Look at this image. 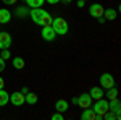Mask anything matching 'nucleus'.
Here are the masks:
<instances>
[{
  "mask_svg": "<svg viewBox=\"0 0 121 120\" xmlns=\"http://www.w3.org/2000/svg\"><path fill=\"white\" fill-rule=\"evenodd\" d=\"M3 86H5V81H3V78L0 76V89H3Z\"/></svg>",
  "mask_w": 121,
  "mask_h": 120,
  "instance_id": "29",
  "label": "nucleus"
},
{
  "mask_svg": "<svg viewBox=\"0 0 121 120\" xmlns=\"http://www.w3.org/2000/svg\"><path fill=\"white\" fill-rule=\"evenodd\" d=\"M24 102L34 106V104L37 102V94H36V92H26V94H24Z\"/></svg>",
  "mask_w": 121,
  "mask_h": 120,
  "instance_id": "16",
  "label": "nucleus"
},
{
  "mask_svg": "<svg viewBox=\"0 0 121 120\" xmlns=\"http://www.w3.org/2000/svg\"><path fill=\"white\" fill-rule=\"evenodd\" d=\"M89 94H91V97H92V99H95V101H97V99L103 97V88H102V86H94Z\"/></svg>",
  "mask_w": 121,
  "mask_h": 120,
  "instance_id": "13",
  "label": "nucleus"
},
{
  "mask_svg": "<svg viewBox=\"0 0 121 120\" xmlns=\"http://www.w3.org/2000/svg\"><path fill=\"white\" fill-rule=\"evenodd\" d=\"M24 2H26V5L31 7V8H40L45 3V0H24Z\"/></svg>",
  "mask_w": 121,
  "mask_h": 120,
  "instance_id": "17",
  "label": "nucleus"
},
{
  "mask_svg": "<svg viewBox=\"0 0 121 120\" xmlns=\"http://www.w3.org/2000/svg\"><path fill=\"white\" fill-rule=\"evenodd\" d=\"M94 112L97 114V120H102L103 115L108 112V101H105L103 97H100V99H97V102L94 104Z\"/></svg>",
  "mask_w": 121,
  "mask_h": 120,
  "instance_id": "3",
  "label": "nucleus"
},
{
  "mask_svg": "<svg viewBox=\"0 0 121 120\" xmlns=\"http://www.w3.org/2000/svg\"><path fill=\"white\" fill-rule=\"evenodd\" d=\"M52 120H63V114H61V112H55V114L52 115Z\"/></svg>",
  "mask_w": 121,
  "mask_h": 120,
  "instance_id": "24",
  "label": "nucleus"
},
{
  "mask_svg": "<svg viewBox=\"0 0 121 120\" xmlns=\"http://www.w3.org/2000/svg\"><path fill=\"white\" fill-rule=\"evenodd\" d=\"M10 19H11V13L7 8H0V23L7 24V23H10Z\"/></svg>",
  "mask_w": 121,
  "mask_h": 120,
  "instance_id": "14",
  "label": "nucleus"
},
{
  "mask_svg": "<svg viewBox=\"0 0 121 120\" xmlns=\"http://www.w3.org/2000/svg\"><path fill=\"white\" fill-rule=\"evenodd\" d=\"M81 119L82 120H97V114L94 112V109L86 107V109L82 110V114H81Z\"/></svg>",
  "mask_w": 121,
  "mask_h": 120,
  "instance_id": "10",
  "label": "nucleus"
},
{
  "mask_svg": "<svg viewBox=\"0 0 121 120\" xmlns=\"http://www.w3.org/2000/svg\"><path fill=\"white\" fill-rule=\"evenodd\" d=\"M55 109H56V112H66L68 109H69V102L68 101H65V99H58V101L55 102Z\"/></svg>",
  "mask_w": 121,
  "mask_h": 120,
  "instance_id": "12",
  "label": "nucleus"
},
{
  "mask_svg": "<svg viewBox=\"0 0 121 120\" xmlns=\"http://www.w3.org/2000/svg\"><path fill=\"white\" fill-rule=\"evenodd\" d=\"M47 3H50V5H56V3H60V0H45Z\"/></svg>",
  "mask_w": 121,
  "mask_h": 120,
  "instance_id": "28",
  "label": "nucleus"
},
{
  "mask_svg": "<svg viewBox=\"0 0 121 120\" xmlns=\"http://www.w3.org/2000/svg\"><path fill=\"white\" fill-rule=\"evenodd\" d=\"M40 36H42V39H44V41H47V42H52V41L56 37V34H55V31L52 29V26H42Z\"/></svg>",
  "mask_w": 121,
  "mask_h": 120,
  "instance_id": "6",
  "label": "nucleus"
},
{
  "mask_svg": "<svg viewBox=\"0 0 121 120\" xmlns=\"http://www.w3.org/2000/svg\"><path fill=\"white\" fill-rule=\"evenodd\" d=\"M24 65H26L24 58H21V57H15V58H13V67H15L16 70H23Z\"/></svg>",
  "mask_w": 121,
  "mask_h": 120,
  "instance_id": "20",
  "label": "nucleus"
},
{
  "mask_svg": "<svg viewBox=\"0 0 121 120\" xmlns=\"http://www.w3.org/2000/svg\"><path fill=\"white\" fill-rule=\"evenodd\" d=\"M8 101H10V94L7 91H3V89H0V107L7 106Z\"/></svg>",
  "mask_w": 121,
  "mask_h": 120,
  "instance_id": "19",
  "label": "nucleus"
},
{
  "mask_svg": "<svg viewBox=\"0 0 121 120\" xmlns=\"http://www.w3.org/2000/svg\"><path fill=\"white\" fill-rule=\"evenodd\" d=\"M78 106L81 109H86V107H91L92 106V97L89 92H82L81 96H78Z\"/></svg>",
  "mask_w": 121,
  "mask_h": 120,
  "instance_id": "5",
  "label": "nucleus"
},
{
  "mask_svg": "<svg viewBox=\"0 0 121 120\" xmlns=\"http://www.w3.org/2000/svg\"><path fill=\"white\" fill-rule=\"evenodd\" d=\"M107 96H108V99L113 101V99H118V89H116V86H112V88H108V92H107Z\"/></svg>",
  "mask_w": 121,
  "mask_h": 120,
  "instance_id": "21",
  "label": "nucleus"
},
{
  "mask_svg": "<svg viewBox=\"0 0 121 120\" xmlns=\"http://www.w3.org/2000/svg\"><path fill=\"white\" fill-rule=\"evenodd\" d=\"M50 26H52V29L55 31V34L58 36H65L66 33H68V29H69V26H68V21H66L65 18H52V23H50Z\"/></svg>",
  "mask_w": 121,
  "mask_h": 120,
  "instance_id": "2",
  "label": "nucleus"
},
{
  "mask_svg": "<svg viewBox=\"0 0 121 120\" xmlns=\"http://www.w3.org/2000/svg\"><path fill=\"white\" fill-rule=\"evenodd\" d=\"M0 57H2L3 60H7V58H10V57H11V54H10L8 49H2V52H0Z\"/></svg>",
  "mask_w": 121,
  "mask_h": 120,
  "instance_id": "23",
  "label": "nucleus"
},
{
  "mask_svg": "<svg viewBox=\"0 0 121 120\" xmlns=\"http://www.w3.org/2000/svg\"><path fill=\"white\" fill-rule=\"evenodd\" d=\"M103 119H105V120H120L121 119V112H112V110H108L105 115H103Z\"/></svg>",
  "mask_w": 121,
  "mask_h": 120,
  "instance_id": "18",
  "label": "nucleus"
},
{
  "mask_svg": "<svg viewBox=\"0 0 121 120\" xmlns=\"http://www.w3.org/2000/svg\"><path fill=\"white\" fill-rule=\"evenodd\" d=\"M3 70H5V60L0 57V72H3Z\"/></svg>",
  "mask_w": 121,
  "mask_h": 120,
  "instance_id": "25",
  "label": "nucleus"
},
{
  "mask_svg": "<svg viewBox=\"0 0 121 120\" xmlns=\"http://www.w3.org/2000/svg\"><path fill=\"white\" fill-rule=\"evenodd\" d=\"M108 110H112V112H121L120 99H113V101H108Z\"/></svg>",
  "mask_w": 121,
  "mask_h": 120,
  "instance_id": "15",
  "label": "nucleus"
},
{
  "mask_svg": "<svg viewBox=\"0 0 121 120\" xmlns=\"http://www.w3.org/2000/svg\"><path fill=\"white\" fill-rule=\"evenodd\" d=\"M21 92H23V94H26V92H29V89L26 88V86H23V88H21Z\"/></svg>",
  "mask_w": 121,
  "mask_h": 120,
  "instance_id": "30",
  "label": "nucleus"
},
{
  "mask_svg": "<svg viewBox=\"0 0 121 120\" xmlns=\"http://www.w3.org/2000/svg\"><path fill=\"white\" fill-rule=\"evenodd\" d=\"M84 5H86V0H78V3H76V7H79V8H82Z\"/></svg>",
  "mask_w": 121,
  "mask_h": 120,
  "instance_id": "27",
  "label": "nucleus"
},
{
  "mask_svg": "<svg viewBox=\"0 0 121 120\" xmlns=\"http://www.w3.org/2000/svg\"><path fill=\"white\" fill-rule=\"evenodd\" d=\"M2 2H3L5 5H13V3H16L18 0H2Z\"/></svg>",
  "mask_w": 121,
  "mask_h": 120,
  "instance_id": "26",
  "label": "nucleus"
},
{
  "mask_svg": "<svg viewBox=\"0 0 121 120\" xmlns=\"http://www.w3.org/2000/svg\"><path fill=\"white\" fill-rule=\"evenodd\" d=\"M73 106H78V97H73Z\"/></svg>",
  "mask_w": 121,
  "mask_h": 120,
  "instance_id": "32",
  "label": "nucleus"
},
{
  "mask_svg": "<svg viewBox=\"0 0 121 120\" xmlns=\"http://www.w3.org/2000/svg\"><path fill=\"white\" fill-rule=\"evenodd\" d=\"M10 46H11V36L7 31H2L0 33V49H10Z\"/></svg>",
  "mask_w": 121,
  "mask_h": 120,
  "instance_id": "9",
  "label": "nucleus"
},
{
  "mask_svg": "<svg viewBox=\"0 0 121 120\" xmlns=\"http://www.w3.org/2000/svg\"><path fill=\"white\" fill-rule=\"evenodd\" d=\"M99 83H100V86H102V88L108 89V88L115 86V78H113V75H112V73H102V75H100V80H99Z\"/></svg>",
  "mask_w": 121,
  "mask_h": 120,
  "instance_id": "4",
  "label": "nucleus"
},
{
  "mask_svg": "<svg viewBox=\"0 0 121 120\" xmlns=\"http://www.w3.org/2000/svg\"><path fill=\"white\" fill-rule=\"evenodd\" d=\"M103 5L102 3H94L89 7V15L92 16V18H99V16H103Z\"/></svg>",
  "mask_w": 121,
  "mask_h": 120,
  "instance_id": "8",
  "label": "nucleus"
},
{
  "mask_svg": "<svg viewBox=\"0 0 121 120\" xmlns=\"http://www.w3.org/2000/svg\"><path fill=\"white\" fill-rule=\"evenodd\" d=\"M103 18L108 19V21L116 19V18H118V10H115V8H105V10H103Z\"/></svg>",
  "mask_w": 121,
  "mask_h": 120,
  "instance_id": "11",
  "label": "nucleus"
},
{
  "mask_svg": "<svg viewBox=\"0 0 121 120\" xmlns=\"http://www.w3.org/2000/svg\"><path fill=\"white\" fill-rule=\"evenodd\" d=\"M10 102H11L13 106H16V107L23 106V104H24V94H23L21 91L11 92V94H10Z\"/></svg>",
  "mask_w": 121,
  "mask_h": 120,
  "instance_id": "7",
  "label": "nucleus"
},
{
  "mask_svg": "<svg viewBox=\"0 0 121 120\" xmlns=\"http://www.w3.org/2000/svg\"><path fill=\"white\" fill-rule=\"evenodd\" d=\"M29 18L39 26H50V23H52L50 13L45 11L44 8H32L29 11Z\"/></svg>",
  "mask_w": 121,
  "mask_h": 120,
  "instance_id": "1",
  "label": "nucleus"
},
{
  "mask_svg": "<svg viewBox=\"0 0 121 120\" xmlns=\"http://www.w3.org/2000/svg\"><path fill=\"white\" fill-rule=\"evenodd\" d=\"M16 15H18L19 18H23V16H28L29 15V11H28V8H16Z\"/></svg>",
  "mask_w": 121,
  "mask_h": 120,
  "instance_id": "22",
  "label": "nucleus"
},
{
  "mask_svg": "<svg viewBox=\"0 0 121 120\" xmlns=\"http://www.w3.org/2000/svg\"><path fill=\"white\" fill-rule=\"evenodd\" d=\"M60 2H63V3H71V0H60Z\"/></svg>",
  "mask_w": 121,
  "mask_h": 120,
  "instance_id": "33",
  "label": "nucleus"
},
{
  "mask_svg": "<svg viewBox=\"0 0 121 120\" xmlns=\"http://www.w3.org/2000/svg\"><path fill=\"white\" fill-rule=\"evenodd\" d=\"M97 19H99V23H105V21H107V19L103 18V16H99V18H97Z\"/></svg>",
  "mask_w": 121,
  "mask_h": 120,
  "instance_id": "31",
  "label": "nucleus"
}]
</instances>
